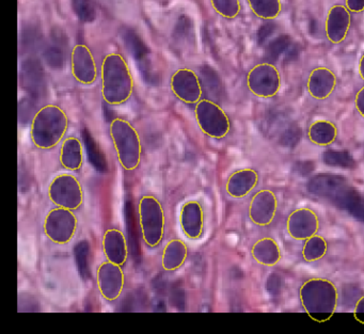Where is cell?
Listing matches in <instances>:
<instances>
[{
	"mask_svg": "<svg viewBox=\"0 0 364 334\" xmlns=\"http://www.w3.org/2000/svg\"><path fill=\"white\" fill-rule=\"evenodd\" d=\"M102 97L112 106L127 103L134 92V77L127 60L119 54H109L104 58L100 70Z\"/></svg>",
	"mask_w": 364,
	"mask_h": 334,
	"instance_id": "obj_1",
	"label": "cell"
},
{
	"mask_svg": "<svg viewBox=\"0 0 364 334\" xmlns=\"http://www.w3.org/2000/svg\"><path fill=\"white\" fill-rule=\"evenodd\" d=\"M69 118L63 108L46 105L38 110L31 125V138L40 150H52L65 139Z\"/></svg>",
	"mask_w": 364,
	"mask_h": 334,
	"instance_id": "obj_2",
	"label": "cell"
},
{
	"mask_svg": "<svg viewBox=\"0 0 364 334\" xmlns=\"http://www.w3.org/2000/svg\"><path fill=\"white\" fill-rule=\"evenodd\" d=\"M300 302L304 311L313 318L328 319L338 304V289L331 281L310 279L300 287Z\"/></svg>",
	"mask_w": 364,
	"mask_h": 334,
	"instance_id": "obj_3",
	"label": "cell"
},
{
	"mask_svg": "<svg viewBox=\"0 0 364 334\" xmlns=\"http://www.w3.org/2000/svg\"><path fill=\"white\" fill-rule=\"evenodd\" d=\"M109 134L119 163L125 171H134L141 163L142 144L139 133L131 122L116 118L109 125Z\"/></svg>",
	"mask_w": 364,
	"mask_h": 334,
	"instance_id": "obj_4",
	"label": "cell"
},
{
	"mask_svg": "<svg viewBox=\"0 0 364 334\" xmlns=\"http://www.w3.org/2000/svg\"><path fill=\"white\" fill-rule=\"evenodd\" d=\"M142 239L150 248L161 244L165 235L166 215L161 202L154 195H144L138 205Z\"/></svg>",
	"mask_w": 364,
	"mask_h": 334,
	"instance_id": "obj_5",
	"label": "cell"
},
{
	"mask_svg": "<svg viewBox=\"0 0 364 334\" xmlns=\"http://www.w3.org/2000/svg\"><path fill=\"white\" fill-rule=\"evenodd\" d=\"M195 118L202 133L214 139H223L231 129L225 110L210 99H201L196 104Z\"/></svg>",
	"mask_w": 364,
	"mask_h": 334,
	"instance_id": "obj_6",
	"label": "cell"
},
{
	"mask_svg": "<svg viewBox=\"0 0 364 334\" xmlns=\"http://www.w3.org/2000/svg\"><path fill=\"white\" fill-rule=\"evenodd\" d=\"M48 198L57 208L67 210H80L84 203V189L80 180L69 173L60 174L50 182L48 186Z\"/></svg>",
	"mask_w": 364,
	"mask_h": 334,
	"instance_id": "obj_7",
	"label": "cell"
},
{
	"mask_svg": "<svg viewBox=\"0 0 364 334\" xmlns=\"http://www.w3.org/2000/svg\"><path fill=\"white\" fill-rule=\"evenodd\" d=\"M44 232L48 239L57 244H67L73 239L77 231V217L74 210L56 208L46 215Z\"/></svg>",
	"mask_w": 364,
	"mask_h": 334,
	"instance_id": "obj_8",
	"label": "cell"
},
{
	"mask_svg": "<svg viewBox=\"0 0 364 334\" xmlns=\"http://www.w3.org/2000/svg\"><path fill=\"white\" fill-rule=\"evenodd\" d=\"M247 86L255 97L262 99L274 97L280 90V73L272 63H259L249 72Z\"/></svg>",
	"mask_w": 364,
	"mask_h": 334,
	"instance_id": "obj_9",
	"label": "cell"
},
{
	"mask_svg": "<svg viewBox=\"0 0 364 334\" xmlns=\"http://www.w3.org/2000/svg\"><path fill=\"white\" fill-rule=\"evenodd\" d=\"M173 95L183 103L196 105L202 99L203 87L199 76L193 70L183 68L176 70L170 80Z\"/></svg>",
	"mask_w": 364,
	"mask_h": 334,
	"instance_id": "obj_10",
	"label": "cell"
},
{
	"mask_svg": "<svg viewBox=\"0 0 364 334\" xmlns=\"http://www.w3.org/2000/svg\"><path fill=\"white\" fill-rule=\"evenodd\" d=\"M97 289L108 301H114L122 295L125 274L122 266L106 261L97 267Z\"/></svg>",
	"mask_w": 364,
	"mask_h": 334,
	"instance_id": "obj_11",
	"label": "cell"
},
{
	"mask_svg": "<svg viewBox=\"0 0 364 334\" xmlns=\"http://www.w3.org/2000/svg\"><path fill=\"white\" fill-rule=\"evenodd\" d=\"M71 71L76 82L85 86H90L97 82L100 73L97 61L86 45L80 44L72 50Z\"/></svg>",
	"mask_w": 364,
	"mask_h": 334,
	"instance_id": "obj_12",
	"label": "cell"
},
{
	"mask_svg": "<svg viewBox=\"0 0 364 334\" xmlns=\"http://www.w3.org/2000/svg\"><path fill=\"white\" fill-rule=\"evenodd\" d=\"M278 210L276 195L272 190L257 191L249 204V217L255 225L267 227L274 221Z\"/></svg>",
	"mask_w": 364,
	"mask_h": 334,
	"instance_id": "obj_13",
	"label": "cell"
},
{
	"mask_svg": "<svg viewBox=\"0 0 364 334\" xmlns=\"http://www.w3.org/2000/svg\"><path fill=\"white\" fill-rule=\"evenodd\" d=\"M287 229L289 235L295 239H308L318 232V217L312 210L298 208L287 218Z\"/></svg>",
	"mask_w": 364,
	"mask_h": 334,
	"instance_id": "obj_14",
	"label": "cell"
},
{
	"mask_svg": "<svg viewBox=\"0 0 364 334\" xmlns=\"http://www.w3.org/2000/svg\"><path fill=\"white\" fill-rule=\"evenodd\" d=\"M180 225L183 233L189 239L197 240L203 235L205 217L201 204L198 201H188L180 212Z\"/></svg>",
	"mask_w": 364,
	"mask_h": 334,
	"instance_id": "obj_15",
	"label": "cell"
},
{
	"mask_svg": "<svg viewBox=\"0 0 364 334\" xmlns=\"http://www.w3.org/2000/svg\"><path fill=\"white\" fill-rule=\"evenodd\" d=\"M350 11L342 5H336L329 10L326 18V36L331 43L344 41L350 29Z\"/></svg>",
	"mask_w": 364,
	"mask_h": 334,
	"instance_id": "obj_16",
	"label": "cell"
},
{
	"mask_svg": "<svg viewBox=\"0 0 364 334\" xmlns=\"http://www.w3.org/2000/svg\"><path fill=\"white\" fill-rule=\"evenodd\" d=\"M347 178L338 174L321 173L312 176L306 184L309 193L317 197L332 200L348 187Z\"/></svg>",
	"mask_w": 364,
	"mask_h": 334,
	"instance_id": "obj_17",
	"label": "cell"
},
{
	"mask_svg": "<svg viewBox=\"0 0 364 334\" xmlns=\"http://www.w3.org/2000/svg\"><path fill=\"white\" fill-rule=\"evenodd\" d=\"M103 251L107 261L123 266L129 257V244L121 230L108 229L104 234Z\"/></svg>",
	"mask_w": 364,
	"mask_h": 334,
	"instance_id": "obj_18",
	"label": "cell"
},
{
	"mask_svg": "<svg viewBox=\"0 0 364 334\" xmlns=\"http://www.w3.org/2000/svg\"><path fill=\"white\" fill-rule=\"evenodd\" d=\"M336 87V76L327 68H317L308 78V91L315 99H328Z\"/></svg>",
	"mask_w": 364,
	"mask_h": 334,
	"instance_id": "obj_19",
	"label": "cell"
},
{
	"mask_svg": "<svg viewBox=\"0 0 364 334\" xmlns=\"http://www.w3.org/2000/svg\"><path fill=\"white\" fill-rule=\"evenodd\" d=\"M259 183V174L253 169H242L234 172L228 178V195L235 199H240L248 195Z\"/></svg>",
	"mask_w": 364,
	"mask_h": 334,
	"instance_id": "obj_20",
	"label": "cell"
},
{
	"mask_svg": "<svg viewBox=\"0 0 364 334\" xmlns=\"http://www.w3.org/2000/svg\"><path fill=\"white\" fill-rule=\"evenodd\" d=\"M84 146L76 137H68L61 142L60 163L68 171H80L84 165Z\"/></svg>",
	"mask_w": 364,
	"mask_h": 334,
	"instance_id": "obj_21",
	"label": "cell"
},
{
	"mask_svg": "<svg viewBox=\"0 0 364 334\" xmlns=\"http://www.w3.org/2000/svg\"><path fill=\"white\" fill-rule=\"evenodd\" d=\"M331 201L336 208L345 210L353 218L364 223V195L359 191L351 187H346Z\"/></svg>",
	"mask_w": 364,
	"mask_h": 334,
	"instance_id": "obj_22",
	"label": "cell"
},
{
	"mask_svg": "<svg viewBox=\"0 0 364 334\" xmlns=\"http://www.w3.org/2000/svg\"><path fill=\"white\" fill-rule=\"evenodd\" d=\"M188 257V247L183 240L174 239L167 242L163 251L161 264L166 271L180 269Z\"/></svg>",
	"mask_w": 364,
	"mask_h": 334,
	"instance_id": "obj_23",
	"label": "cell"
},
{
	"mask_svg": "<svg viewBox=\"0 0 364 334\" xmlns=\"http://www.w3.org/2000/svg\"><path fill=\"white\" fill-rule=\"evenodd\" d=\"M253 259L264 266H274L281 259V250L276 240L264 237L257 240L251 249Z\"/></svg>",
	"mask_w": 364,
	"mask_h": 334,
	"instance_id": "obj_24",
	"label": "cell"
},
{
	"mask_svg": "<svg viewBox=\"0 0 364 334\" xmlns=\"http://www.w3.org/2000/svg\"><path fill=\"white\" fill-rule=\"evenodd\" d=\"M336 136H338V129L330 121H315L309 127V139L316 146H330L336 139Z\"/></svg>",
	"mask_w": 364,
	"mask_h": 334,
	"instance_id": "obj_25",
	"label": "cell"
},
{
	"mask_svg": "<svg viewBox=\"0 0 364 334\" xmlns=\"http://www.w3.org/2000/svg\"><path fill=\"white\" fill-rule=\"evenodd\" d=\"M249 7L257 18L272 21L280 14V0H248Z\"/></svg>",
	"mask_w": 364,
	"mask_h": 334,
	"instance_id": "obj_26",
	"label": "cell"
},
{
	"mask_svg": "<svg viewBox=\"0 0 364 334\" xmlns=\"http://www.w3.org/2000/svg\"><path fill=\"white\" fill-rule=\"evenodd\" d=\"M328 250V244L325 238L321 236L314 235L306 239L304 249H302V257L304 261L312 263L318 261L325 257Z\"/></svg>",
	"mask_w": 364,
	"mask_h": 334,
	"instance_id": "obj_27",
	"label": "cell"
},
{
	"mask_svg": "<svg viewBox=\"0 0 364 334\" xmlns=\"http://www.w3.org/2000/svg\"><path fill=\"white\" fill-rule=\"evenodd\" d=\"M323 161L326 166L342 169H353L357 166L353 155L345 150H327L323 153Z\"/></svg>",
	"mask_w": 364,
	"mask_h": 334,
	"instance_id": "obj_28",
	"label": "cell"
},
{
	"mask_svg": "<svg viewBox=\"0 0 364 334\" xmlns=\"http://www.w3.org/2000/svg\"><path fill=\"white\" fill-rule=\"evenodd\" d=\"M293 44L291 37L287 35H281L274 39L270 40L266 45L265 59L268 63H276L281 57H284L285 53L289 46Z\"/></svg>",
	"mask_w": 364,
	"mask_h": 334,
	"instance_id": "obj_29",
	"label": "cell"
},
{
	"mask_svg": "<svg viewBox=\"0 0 364 334\" xmlns=\"http://www.w3.org/2000/svg\"><path fill=\"white\" fill-rule=\"evenodd\" d=\"M302 129L296 123L287 125L282 133L278 136V142L281 146L285 149H295L301 141Z\"/></svg>",
	"mask_w": 364,
	"mask_h": 334,
	"instance_id": "obj_30",
	"label": "cell"
},
{
	"mask_svg": "<svg viewBox=\"0 0 364 334\" xmlns=\"http://www.w3.org/2000/svg\"><path fill=\"white\" fill-rule=\"evenodd\" d=\"M287 121H289V117H287V114H285L284 112H281V110L270 112L265 121L266 131H267L270 135H276V134L280 135L283 129H284L287 125H289L287 124Z\"/></svg>",
	"mask_w": 364,
	"mask_h": 334,
	"instance_id": "obj_31",
	"label": "cell"
},
{
	"mask_svg": "<svg viewBox=\"0 0 364 334\" xmlns=\"http://www.w3.org/2000/svg\"><path fill=\"white\" fill-rule=\"evenodd\" d=\"M214 9L225 18H234L240 14V0H212Z\"/></svg>",
	"mask_w": 364,
	"mask_h": 334,
	"instance_id": "obj_32",
	"label": "cell"
},
{
	"mask_svg": "<svg viewBox=\"0 0 364 334\" xmlns=\"http://www.w3.org/2000/svg\"><path fill=\"white\" fill-rule=\"evenodd\" d=\"M364 296V291L357 284L343 285L342 300L343 304L347 308H355V304L360 298Z\"/></svg>",
	"mask_w": 364,
	"mask_h": 334,
	"instance_id": "obj_33",
	"label": "cell"
},
{
	"mask_svg": "<svg viewBox=\"0 0 364 334\" xmlns=\"http://www.w3.org/2000/svg\"><path fill=\"white\" fill-rule=\"evenodd\" d=\"M277 28H278L277 25L274 22H270V21L266 24L262 25L259 31H257V42H259V45H264V44L267 45L268 42L272 40V36L276 33Z\"/></svg>",
	"mask_w": 364,
	"mask_h": 334,
	"instance_id": "obj_34",
	"label": "cell"
},
{
	"mask_svg": "<svg viewBox=\"0 0 364 334\" xmlns=\"http://www.w3.org/2000/svg\"><path fill=\"white\" fill-rule=\"evenodd\" d=\"M282 289V279L279 274H272L266 279V291L269 295L278 296Z\"/></svg>",
	"mask_w": 364,
	"mask_h": 334,
	"instance_id": "obj_35",
	"label": "cell"
},
{
	"mask_svg": "<svg viewBox=\"0 0 364 334\" xmlns=\"http://www.w3.org/2000/svg\"><path fill=\"white\" fill-rule=\"evenodd\" d=\"M294 169H295L296 173L299 174V176H309L314 171L315 163L311 161H298L294 165Z\"/></svg>",
	"mask_w": 364,
	"mask_h": 334,
	"instance_id": "obj_36",
	"label": "cell"
},
{
	"mask_svg": "<svg viewBox=\"0 0 364 334\" xmlns=\"http://www.w3.org/2000/svg\"><path fill=\"white\" fill-rule=\"evenodd\" d=\"M347 9L355 14L364 11V0H346Z\"/></svg>",
	"mask_w": 364,
	"mask_h": 334,
	"instance_id": "obj_37",
	"label": "cell"
},
{
	"mask_svg": "<svg viewBox=\"0 0 364 334\" xmlns=\"http://www.w3.org/2000/svg\"><path fill=\"white\" fill-rule=\"evenodd\" d=\"M355 108L358 112L364 118V87L358 91L355 95Z\"/></svg>",
	"mask_w": 364,
	"mask_h": 334,
	"instance_id": "obj_38",
	"label": "cell"
},
{
	"mask_svg": "<svg viewBox=\"0 0 364 334\" xmlns=\"http://www.w3.org/2000/svg\"><path fill=\"white\" fill-rule=\"evenodd\" d=\"M76 8L82 16H88L90 14L88 0H76Z\"/></svg>",
	"mask_w": 364,
	"mask_h": 334,
	"instance_id": "obj_39",
	"label": "cell"
},
{
	"mask_svg": "<svg viewBox=\"0 0 364 334\" xmlns=\"http://www.w3.org/2000/svg\"><path fill=\"white\" fill-rule=\"evenodd\" d=\"M355 316L360 317L363 316L364 315V296H362L361 298H360L359 301L357 302V304L355 306Z\"/></svg>",
	"mask_w": 364,
	"mask_h": 334,
	"instance_id": "obj_40",
	"label": "cell"
},
{
	"mask_svg": "<svg viewBox=\"0 0 364 334\" xmlns=\"http://www.w3.org/2000/svg\"><path fill=\"white\" fill-rule=\"evenodd\" d=\"M359 74H360V77H361L362 80H364V55H363V56L361 57V59H360Z\"/></svg>",
	"mask_w": 364,
	"mask_h": 334,
	"instance_id": "obj_41",
	"label": "cell"
}]
</instances>
